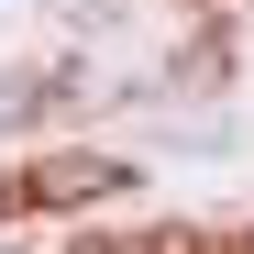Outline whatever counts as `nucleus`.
Here are the masks:
<instances>
[{"label":"nucleus","instance_id":"1","mask_svg":"<svg viewBox=\"0 0 254 254\" xmlns=\"http://www.w3.org/2000/svg\"><path fill=\"white\" fill-rule=\"evenodd\" d=\"M77 254H111V243H77Z\"/></svg>","mask_w":254,"mask_h":254}]
</instances>
